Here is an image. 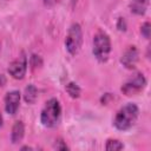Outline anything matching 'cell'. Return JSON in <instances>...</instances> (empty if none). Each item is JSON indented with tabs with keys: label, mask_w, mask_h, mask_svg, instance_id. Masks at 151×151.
<instances>
[{
	"label": "cell",
	"mask_w": 151,
	"mask_h": 151,
	"mask_svg": "<svg viewBox=\"0 0 151 151\" xmlns=\"http://www.w3.org/2000/svg\"><path fill=\"white\" fill-rule=\"evenodd\" d=\"M138 114H139L138 106L133 103H127L117 112L113 119V125L116 129L120 131H126L136 124Z\"/></svg>",
	"instance_id": "6da1fadb"
},
{
	"label": "cell",
	"mask_w": 151,
	"mask_h": 151,
	"mask_svg": "<svg viewBox=\"0 0 151 151\" xmlns=\"http://www.w3.org/2000/svg\"><path fill=\"white\" fill-rule=\"evenodd\" d=\"M61 107L60 103L55 98H51L46 101L40 113V122L45 127H54L60 119Z\"/></svg>",
	"instance_id": "7a4b0ae2"
},
{
	"label": "cell",
	"mask_w": 151,
	"mask_h": 151,
	"mask_svg": "<svg viewBox=\"0 0 151 151\" xmlns=\"http://www.w3.org/2000/svg\"><path fill=\"white\" fill-rule=\"evenodd\" d=\"M110 52H111L110 37L105 32L98 31L93 37V54L96 59L100 63H105L109 59Z\"/></svg>",
	"instance_id": "3957f363"
},
{
	"label": "cell",
	"mask_w": 151,
	"mask_h": 151,
	"mask_svg": "<svg viewBox=\"0 0 151 151\" xmlns=\"http://www.w3.org/2000/svg\"><path fill=\"white\" fill-rule=\"evenodd\" d=\"M83 44V29L79 24H72L67 31V35L65 39V47L71 55H76L81 47Z\"/></svg>",
	"instance_id": "277c9868"
},
{
	"label": "cell",
	"mask_w": 151,
	"mask_h": 151,
	"mask_svg": "<svg viewBox=\"0 0 151 151\" xmlns=\"http://www.w3.org/2000/svg\"><path fill=\"white\" fill-rule=\"evenodd\" d=\"M146 86V79L142 73H136L132 78H130L123 86H122V92L123 94L131 97L136 96L139 92H142Z\"/></svg>",
	"instance_id": "5b68a950"
},
{
	"label": "cell",
	"mask_w": 151,
	"mask_h": 151,
	"mask_svg": "<svg viewBox=\"0 0 151 151\" xmlns=\"http://www.w3.org/2000/svg\"><path fill=\"white\" fill-rule=\"evenodd\" d=\"M9 76H12L14 79H22L26 76L27 72V58L25 55V53H21L20 57H18L17 59H14L7 68Z\"/></svg>",
	"instance_id": "8992f818"
},
{
	"label": "cell",
	"mask_w": 151,
	"mask_h": 151,
	"mask_svg": "<svg viewBox=\"0 0 151 151\" xmlns=\"http://www.w3.org/2000/svg\"><path fill=\"white\" fill-rule=\"evenodd\" d=\"M20 104V92L17 90L9 91L5 96V111L8 114H15Z\"/></svg>",
	"instance_id": "52a82bcc"
},
{
	"label": "cell",
	"mask_w": 151,
	"mask_h": 151,
	"mask_svg": "<svg viewBox=\"0 0 151 151\" xmlns=\"http://www.w3.org/2000/svg\"><path fill=\"white\" fill-rule=\"evenodd\" d=\"M138 57H139V53H138V50L136 48V46H130L124 52V54L122 55L120 63L124 67L132 70L136 67V64L138 61Z\"/></svg>",
	"instance_id": "ba28073f"
},
{
	"label": "cell",
	"mask_w": 151,
	"mask_h": 151,
	"mask_svg": "<svg viewBox=\"0 0 151 151\" xmlns=\"http://www.w3.org/2000/svg\"><path fill=\"white\" fill-rule=\"evenodd\" d=\"M149 7V0H131L129 8L136 15H144Z\"/></svg>",
	"instance_id": "9c48e42d"
},
{
	"label": "cell",
	"mask_w": 151,
	"mask_h": 151,
	"mask_svg": "<svg viewBox=\"0 0 151 151\" xmlns=\"http://www.w3.org/2000/svg\"><path fill=\"white\" fill-rule=\"evenodd\" d=\"M25 134V125L21 120H18L14 123L13 127H12V132H11V140L13 144L20 143L24 138Z\"/></svg>",
	"instance_id": "30bf717a"
},
{
	"label": "cell",
	"mask_w": 151,
	"mask_h": 151,
	"mask_svg": "<svg viewBox=\"0 0 151 151\" xmlns=\"http://www.w3.org/2000/svg\"><path fill=\"white\" fill-rule=\"evenodd\" d=\"M24 99L28 104H34L38 99V88L32 84L27 85L24 91Z\"/></svg>",
	"instance_id": "8fae6325"
},
{
	"label": "cell",
	"mask_w": 151,
	"mask_h": 151,
	"mask_svg": "<svg viewBox=\"0 0 151 151\" xmlns=\"http://www.w3.org/2000/svg\"><path fill=\"white\" fill-rule=\"evenodd\" d=\"M65 90H66V92L68 93V96H70L71 98H73V99H77V98L80 97L81 90H80V87H79L76 83H73V81H70L68 84H66Z\"/></svg>",
	"instance_id": "7c38bea8"
},
{
	"label": "cell",
	"mask_w": 151,
	"mask_h": 151,
	"mask_svg": "<svg viewBox=\"0 0 151 151\" xmlns=\"http://www.w3.org/2000/svg\"><path fill=\"white\" fill-rule=\"evenodd\" d=\"M105 149L107 151H119V150H123L124 149V145L118 139H107L106 145H105Z\"/></svg>",
	"instance_id": "4fadbf2b"
},
{
	"label": "cell",
	"mask_w": 151,
	"mask_h": 151,
	"mask_svg": "<svg viewBox=\"0 0 151 151\" xmlns=\"http://www.w3.org/2000/svg\"><path fill=\"white\" fill-rule=\"evenodd\" d=\"M29 66L33 71L40 68L42 66V59L37 54H32L31 58H29Z\"/></svg>",
	"instance_id": "5bb4252c"
},
{
	"label": "cell",
	"mask_w": 151,
	"mask_h": 151,
	"mask_svg": "<svg viewBox=\"0 0 151 151\" xmlns=\"http://www.w3.org/2000/svg\"><path fill=\"white\" fill-rule=\"evenodd\" d=\"M150 31H151V26H150V22H144L143 25H142V27H140V33L143 34V37L144 38H146V39H149L150 38Z\"/></svg>",
	"instance_id": "9a60e30c"
},
{
	"label": "cell",
	"mask_w": 151,
	"mask_h": 151,
	"mask_svg": "<svg viewBox=\"0 0 151 151\" xmlns=\"http://www.w3.org/2000/svg\"><path fill=\"white\" fill-rule=\"evenodd\" d=\"M117 28L119 31H123V32L126 31V22H125L124 18H119L118 19V21H117Z\"/></svg>",
	"instance_id": "2e32d148"
},
{
	"label": "cell",
	"mask_w": 151,
	"mask_h": 151,
	"mask_svg": "<svg viewBox=\"0 0 151 151\" xmlns=\"http://www.w3.org/2000/svg\"><path fill=\"white\" fill-rule=\"evenodd\" d=\"M54 147H55L57 150H68V146H67L61 139L55 140V145H54Z\"/></svg>",
	"instance_id": "e0dca14e"
},
{
	"label": "cell",
	"mask_w": 151,
	"mask_h": 151,
	"mask_svg": "<svg viewBox=\"0 0 151 151\" xmlns=\"http://www.w3.org/2000/svg\"><path fill=\"white\" fill-rule=\"evenodd\" d=\"M61 1L63 0H44V5L46 7H53V6L58 5V4H60Z\"/></svg>",
	"instance_id": "ac0fdd59"
},
{
	"label": "cell",
	"mask_w": 151,
	"mask_h": 151,
	"mask_svg": "<svg viewBox=\"0 0 151 151\" xmlns=\"http://www.w3.org/2000/svg\"><path fill=\"white\" fill-rule=\"evenodd\" d=\"M4 84H5V77L1 74L0 76V86H4Z\"/></svg>",
	"instance_id": "d6986e66"
},
{
	"label": "cell",
	"mask_w": 151,
	"mask_h": 151,
	"mask_svg": "<svg viewBox=\"0 0 151 151\" xmlns=\"http://www.w3.org/2000/svg\"><path fill=\"white\" fill-rule=\"evenodd\" d=\"M21 150H33V147H31V146H22Z\"/></svg>",
	"instance_id": "ffe728a7"
},
{
	"label": "cell",
	"mask_w": 151,
	"mask_h": 151,
	"mask_svg": "<svg viewBox=\"0 0 151 151\" xmlns=\"http://www.w3.org/2000/svg\"><path fill=\"white\" fill-rule=\"evenodd\" d=\"M2 122H4V120H2V116H1V113H0V127L2 126Z\"/></svg>",
	"instance_id": "44dd1931"
}]
</instances>
